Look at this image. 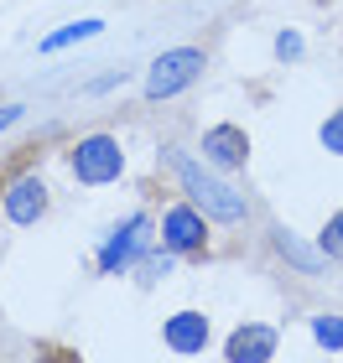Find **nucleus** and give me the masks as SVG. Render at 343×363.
<instances>
[{"label":"nucleus","instance_id":"nucleus-5","mask_svg":"<svg viewBox=\"0 0 343 363\" xmlns=\"http://www.w3.org/2000/svg\"><path fill=\"white\" fill-rule=\"evenodd\" d=\"M0 208H6V218L16 228H31L47 213V187H42V177H16L6 197H0Z\"/></svg>","mask_w":343,"mask_h":363},{"label":"nucleus","instance_id":"nucleus-9","mask_svg":"<svg viewBox=\"0 0 343 363\" xmlns=\"http://www.w3.org/2000/svg\"><path fill=\"white\" fill-rule=\"evenodd\" d=\"M161 337H167L172 353H203L208 348V317L203 311H177V317H167Z\"/></svg>","mask_w":343,"mask_h":363},{"label":"nucleus","instance_id":"nucleus-17","mask_svg":"<svg viewBox=\"0 0 343 363\" xmlns=\"http://www.w3.org/2000/svg\"><path fill=\"white\" fill-rule=\"evenodd\" d=\"M16 120H21V104H6V109H0V135H6Z\"/></svg>","mask_w":343,"mask_h":363},{"label":"nucleus","instance_id":"nucleus-3","mask_svg":"<svg viewBox=\"0 0 343 363\" xmlns=\"http://www.w3.org/2000/svg\"><path fill=\"white\" fill-rule=\"evenodd\" d=\"M203 73V52L198 47H172V52H161L151 62V73H146V99H172L198 84Z\"/></svg>","mask_w":343,"mask_h":363},{"label":"nucleus","instance_id":"nucleus-2","mask_svg":"<svg viewBox=\"0 0 343 363\" xmlns=\"http://www.w3.org/2000/svg\"><path fill=\"white\" fill-rule=\"evenodd\" d=\"M68 167H73V177L84 182V187H104V182H120L125 151H120V140H114V135H84L73 145Z\"/></svg>","mask_w":343,"mask_h":363},{"label":"nucleus","instance_id":"nucleus-13","mask_svg":"<svg viewBox=\"0 0 343 363\" xmlns=\"http://www.w3.org/2000/svg\"><path fill=\"white\" fill-rule=\"evenodd\" d=\"M312 337L322 348H343V317H312Z\"/></svg>","mask_w":343,"mask_h":363},{"label":"nucleus","instance_id":"nucleus-15","mask_svg":"<svg viewBox=\"0 0 343 363\" xmlns=\"http://www.w3.org/2000/svg\"><path fill=\"white\" fill-rule=\"evenodd\" d=\"M276 57H281V62L302 57V37H297V31H281V37H276Z\"/></svg>","mask_w":343,"mask_h":363},{"label":"nucleus","instance_id":"nucleus-7","mask_svg":"<svg viewBox=\"0 0 343 363\" xmlns=\"http://www.w3.org/2000/svg\"><path fill=\"white\" fill-rule=\"evenodd\" d=\"M229 363H271L276 358V327L266 322H244L234 327V337H229Z\"/></svg>","mask_w":343,"mask_h":363},{"label":"nucleus","instance_id":"nucleus-12","mask_svg":"<svg viewBox=\"0 0 343 363\" xmlns=\"http://www.w3.org/2000/svg\"><path fill=\"white\" fill-rule=\"evenodd\" d=\"M317 140H322V151H333V156H343V109H333L328 120H322V130H317Z\"/></svg>","mask_w":343,"mask_h":363},{"label":"nucleus","instance_id":"nucleus-10","mask_svg":"<svg viewBox=\"0 0 343 363\" xmlns=\"http://www.w3.org/2000/svg\"><path fill=\"white\" fill-rule=\"evenodd\" d=\"M104 21L99 16H84V21H68V26H58V31H47V37L37 42L42 52H62V47H73V42H89V37H99Z\"/></svg>","mask_w":343,"mask_h":363},{"label":"nucleus","instance_id":"nucleus-6","mask_svg":"<svg viewBox=\"0 0 343 363\" xmlns=\"http://www.w3.org/2000/svg\"><path fill=\"white\" fill-rule=\"evenodd\" d=\"M244 156H250V135H244L239 125H214L203 135V161L208 167H219V172H239L244 167Z\"/></svg>","mask_w":343,"mask_h":363},{"label":"nucleus","instance_id":"nucleus-4","mask_svg":"<svg viewBox=\"0 0 343 363\" xmlns=\"http://www.w3.org/2000/svg\"><path fill=\"white\" fill-rule=\"evenodd\" d=\"M146 244H151V218H146V213H130V218L104 239V250H99V270H104V275H125V270L141 259Z\"/></svg>","mask_w":343,"mask_h":363},{"label":"nucleus","instance_id":"nucleus-11","mask_svg":"<svg viewBox=\"0 0 343 363\" xmlns=\"http://www.w3.org/2000/svg\"><path fill=\"white\" fill-rule=\"evenodd\" d=\"M276 250H281V255H286V259H291V265H297L302 275H312V270L322 265V259H317L312 250H307V244H302L297 234H286V228H276Z\"/></svg>","mask_w":343,"mask_h":363},{"label":"nucleus","instance_id":"nucleus-14","mask_svg":"<svg viewBox=\"0 0 343 363\" xmlns=\"http://www.w3.org/2000/svg\"><path fill=\"white\" fill-rule=\"evenodd\" d=\"M317 244H322V255H328V259H343V213L328 218V228L317 234Z\"/></svg>","mask_w":343,"mask_h":363},{"label":"nucleus","instance_id":"nucleus-1","mask_svg":"<svg viewBox=\"0 0 343 363\" xmlns=\"http://www.w3.org/2000/svg\"><path fill=\"white\" fill-rule=\"evenodd\" d=\"M167 161H172V172H177V182H183V192L192 197V208L203 213V218H219V223H244V192H234L224 177H214L208 172V161H192L187 151H167Z\"/></svg>","mask_w":343,"mask_h":363},{"label":"nucleus","instance_id":"nucleus-8","mask_svg":"<svg viewBox=\"0 0 343 363\" xmlns=\"http://www.w3.org/2000/svg\"><path fill=\"white\" fill-rule=\"evenodd\" d=\"M161 239L172 255H198L203 250V213L198 208H172L161 218Z\"/></svg>","mask_w":343,"mask_h":363},{"label":"nucleus","instance_id":"nucleus-16","mask_svg":"<svg viewBox=\"0 0 343 363\" xmlns=\"http://www.w3.org/2000/svg\"><path fill=\"white\" fill-rule=\"evenodd\" d=\"M167 270H172V255H146L141 259V280H161Z\"/></svg>","mask_w":343,"mask_h":363}]
</instances>
